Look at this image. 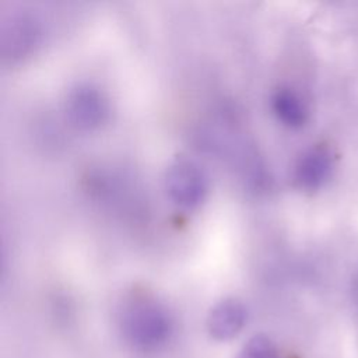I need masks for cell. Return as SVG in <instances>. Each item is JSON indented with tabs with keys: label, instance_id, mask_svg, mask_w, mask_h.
<instances>
[{
	"label": "cell",
	"instance_id": "cell-1",
	"mask_svg": "<svg viewBox=\"0 0 358 358\" xmlns=\"http://www.w3.org/2000/svg\"><path fill=\"white\" fill-rule=\"evenodd\" d=\"M120 331L134 351L154 352L171 338L173 320L161 302L152 298H134L122 310Z\"/></svg>",
	"mask_w": 358,
	"mask_h": 358
},
{
	"label": "cell",
	"instance_id": "cell-2",
	"mask_svg": "<svg viewBox=\"0 0 358 358\" xmlns=\"http://www.w3.org/2000/svg\"><path fill=\"white\" fill-rule=\"evenodd\" d=\"M164 183L171 200L185 208L197 207L208 190L204 171L189 159H179L171 164L165 172Z\"/></svg>",
	"mask_w": 358,
	"mask_h": 358
},
{
	"label": "cell",
	"instance_id": "cell-3",
	"mask_svg": "<svg viewBox=\"0 0 358 358\" xmlns=\"http://www.w3.org/2000/svg\"><path fill=\"white\" fill-rule=\"evenodd\" d=\"M108 102L103 94L91 84H80L67 96V113L81 129H95L108 117Z\"/></svg>",
	"mask_w": 358,
	"mask_h": 358
},
{
	"label": "cell",
	"instance_id": "cell-4",
	"mask_svg": "<svg viewBox=\"0 0 358 358\" xmlns=\"http://www.w3.org/2000/svg\"><path fill=\"white\" fill-rule=\"evenodd\" d=\"M334 157L329 147L313 145L296 161L294 178L296 185L308 192L320 189L331 176Z\"/></svg>",
	"mask_w": 358,
	"mask_h": 358
},
{
	"label": "cell",
	"instance_id": "cell-5",
	"mask_svg": "<svg viewBox=\"0 0 358 358\" xmlns=\"http://www.w3.org/2000/svg\"><path fill=\"white\" fill-rule=\"evenodd\" d=\"M248 309L238 298H225L217 302L207 316V331L217 341L236 337L245 327Z\"/></svg>",
	"mask_w": 358,
	"mask_h": 358
},
{
	"label": "cell",
	"instance_id": "cell-6",
	"mask_svg": "<svg viewBox=\"0 0 358 358\" xmlns=\"http://www.w3.org/2000/svg\"><path fill=\"white\" fill-rule=\"evenodd\" d=\"M271 108L278 120L291 129L302 127L308 120V108L303 99L289 87H281L273 94Z\"/></svg>",
	"mask_w": 358,
	"mask_h": 358
},
{
	"label": "cell",
	"instance_id": "cell-7",
	"mask_svg": "<svg viewBox=\"0 0 358 358\" xmlns=\"http://www.w3.org/2000/svg\"><path fill=\"white\" fill-rule=\"evenodd\" d=\"M236 358H280V355L267 336L255 334L243 344Z\"/></svg>",
	"mask_w": 358,
	"mask_h": 358
},
{
	"label": "cell",
	"instance_id": "cell-8",
	"mask_svg": "<svg viewBox=\"0 0 358 358\" xmlns=\"http://www.w3.org/2000/svg\"><path fill=\"white\" fill-rule=\"evenodd\" d=\"M7 45H11V53H21L28 49L35 41V27L31 21L22 18L11 25Z\"/></svg>",
	"mask_w": 358,
	"mask_h": 358
}]
</instances>
